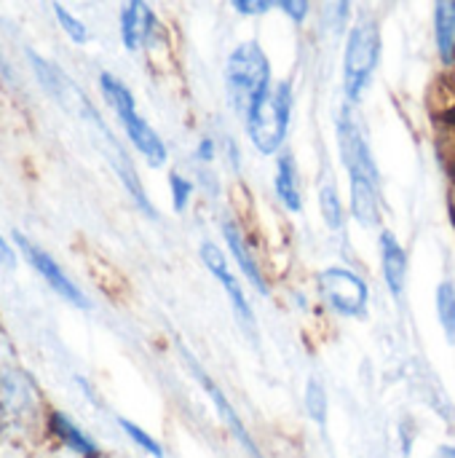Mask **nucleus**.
<instances>
[{
    "instance_id": "obj_9",
    "label": "nucleus",
    "mask_w": 455,
    "mask_h": 458,
    "mask_svg": "<svg viewBox=\"0 0 455 458\" xmlns=\"http://www.w3.org/2000/svg\"><path fill=\"white\" fill-rule=\"evenodd\" d=\"M220 233H223V244H225V252L228 258L233 260V266L239 268V274L244 276V282L263 298H271V279L249 242V233L247 228L241 225V220L236 217H225L220 223Z\"/></svg>"
},
{
    "instance_id": "obj_4",
    "label": "nucleus",
    "mask_w": 455,
    "mask_h": 458,
    "mask_svg": "<svg viewBox=\"0 0 455 458\" xmlns=\"http://www.w3.org/2000/svg\"><path fill=\"white\" fill-rule=\"evenodd\" d=\"M381 46L383 38L375 16L362 13L357 21H351L343 43V59H341V86L346 102L359 105L365 99L381 62Z\"/></svg>"
},
{
    "instance_id": "obj_26",
    "label": "nucleus",
    "mask_w": 455,
    "mask_h": 458,
    "mask_svg": "<svg viewBox=\"0 0 455 458\" xmlns=\"http://www.w3.org/2000/svg\"><path fill=\"white\" fill-rule=\"evenodd\" d=\"M351 8H354V0H330V16H333L335 30H346L351 19Z\"/></svg>"
},
{
    "instance_id": "obj_22",
    "label": "nucleus",
    "mask_w": 455,
    "mask_h": 458,
    "mask_svg": "<svg viewBox=\"0 0 455 458\" xmlns=\"http://www.w3.org/2000/svg\"><path fill=\"white\" fill-rule=\"evenodd\" d=\"M54 13H56V19L62 24V30L70 35V40H75V43H86L88 40V27L78 16H72L62 3H54Z\"/></svg>"
},
{
    "instance_id": "obj_15",
    "label": "nucleus",
    "mask_w": 455,
    "mask_h": 458,
    "mask_svg": "<svg viewBox=\"0 0 455 458\" xmlns=\"http://www.w3.org/2000/svg\"><path fill=\"white\" fill-rule=\"evenodd\" d=\"M316 204H319V215H322V223L327 231L338 233L346 228V207H343L341 191L330 174H322V182L316 188Z\"/></svg>"
},
{
    "instance_id": "obj_3",
    "label": "nucleus",
    "mask_w": 455,
    "mask_h": 458,
    "mask_svg": "<svg viewBox=\"0 0 455 458\" xmlns=\"http://www.w3.org/2000/svg\"><path fill=\"white\" fill-rule=\"evenodd\" d=\"M295 113V89L290 81H274L268 94L257 99L249 113L241 118L244 134L257 156H279L292 129Z\"/></svg>"
},
{
    "instance_id": "obj_29",
    "label": "nucleus",
    "mask_w": 455,
    "mask_h": 458,
    "mask_svg": "<svg viewBox=\"0 0 455 458\" xmlns=\"http://www.w3.org/2000/svg\"><path fill=\"white\" fill-rule=\"evenodd\" d=\"M0 67H3V62H0Z\"/></svg>"
},
{
    "instance_id": "obj_13",
    "label": "nucleus",
    "mask_w": 455,
    "mask_h": 458,
    "mask_svg": "<svg viewBox=\"0 0 455 458\" xmlns=\"http://www.w3.org/2000/svg\"><path fill=\"white\" fill-rule=\"evenodd\" d=\"M158 30L156 11L150 8L147 0H123L121 8V40L126 51H139L145 48Z\"/></svg>"
},
{
    "instance_id": "obj_17",
    "label": "nucleus",
    "mask_w": 455,
    "mask_h": 458,
    "mask_svg": "<svg viewBox=\"0 0 455 458\" xmlns=\"http://www.w3.org/2000/svg\"><path fill=\"white\" fill-rule=\"evenodd\" d=\"M434 311L445 341L455 349V282L442 279L434 290Z\"/></svg>"
},
{
    "instance_id": "obj_21",
    "label": "nucleus",
    "mask_w": 455,
    "mask_h": 458,
    "mask_svg": "<svg viewBox=\"0 0 455 458\" xmlns=\"http://www.w3.org/2000/svg\"><path fill=\"white\" fill-rule=\"evenodd\" d=\"M220 156H223V140H217V137H212V134L198 137V142H196V148H193V161H196L198 166H215Z\"/></svg>"
},
{
    "instance_id": "obj_23",
    "label": "nucleus",
    "mask_w": 455,
    "mask_h": 458,
    "mask_svg": "<svg viewBox=\"0 0 455 458\" xmlns=\"http://www.w3.org/2000/svg\"><path fill=\"white\" fill-rule=\"evenodd\" d=\"M228 3H231V11L244 19H260L279 8V0H228Z\"/></svg>"
},
{
    "instance_id": "obj_20",
    "label": "nucleus",
    "mask_w": 455,
    "mask_h": 458,
    "mask_svg": "<svg viewBox=\"0 0 455 458\" xmlns=\"http://www.w3.org/2000/svg\"><path fill=\"white\" fill-rule=\"evenodd\" d=\"M118 427L123 429V435L142 451V454H147L150 458H164V445L147 432V429H142L139 424H134V421H129V419H118Z\"/></svg>"
},
{
    "instance_id": "obj_6",
    "label": "nucleus",
    "mask_w": 455,
    "mask_h": 458,
    "mask_svg": "<svg viewBox=\"0 0 455 458\" xmlns=\"http://www.w3.org/2000/svg\"><path fill=\"white\" fill-rule=\"evenodd\" d=\"M198 260H201V266L209 271V276L220 284V290L225 293L236 325L244 330L247 338L257 341V314H255V306H252V301H249L247 282H244L241 274H236V266H233V260L228 258L225 247H220V244L212 242V239H204V242L198 244Z\"/></svg>"
},
{
    "instance_id": "obj_27",
    "label": "nucleus",
    "mask_w": 455,
    "mask_h": 458,
    "mask_svg": "<svg viewBox=\"0 0 455 458\" xmlns=\"http://www.w3.org/2000/svg\"><path fill=\"white\" fill-rule=\"evenodd\" d=\"M0 263L5 266V268H11L13 266V250L8 247V242L0 236Z\"/></svg>"
},
{
    "instance_id": "obj_28",
    "label": "nucleus",
    "mask_w": 455,
    "mask_h": 458,
    "mask_svg": "<svg viewBox=\"0 0 455 458\" xmlns=\"http://www.w3.org/2000/svg\"><path fill=\"white\" fill-rule=\"evenodd\" d=\"M440 456H442V458H455V445H445V448L440 451Z\"/></svg>"
},
{
    "instance_id": "obj_11",
    "label": "nucleus",
    "mask_w": 455,
    "mask_h": 458,
    "mask_svg": "<svg viewBox=\"0 0 455 458\" xmlns=\"http://www.w3.org/2000/svg\"><path fill=\"white\" fill-rule=\"evenodd\" d=\"M13 239L19 242V247H21V252L27 255V260L32 263V268L35 271H40V276L48 282V287L56 293V295H62L67 303H72V306H78V309H88V301H86V295L80 293V287L59 268V263L48 255V252H43L40 247H35L29 239H24L21 233H13Z\"/></svg>"
},
{
    "instance_id": "obj_24",
    "label": "nucleus",
    "mask_w": 455,
    "mask_h": 458,
    "mask_svg": "<svg viewBox=\"0 0 455 458\" xmlns=\"http://www.w3.org/2000/svg\"><path fill=\"white\" fill-rule=\"evenodd\" d=\"M276 11H282L292 24H306L308 21V16H311V11H314V3L311 0H279V8Z\"/></svg>"
},
{
    "instance_id": "obj_25",
    "label": "nucleus",
    "mask_w": 455,
    "mask_h": 458,
    "mask_svg": "<svg viewBox=\"0 0 455 458\" xmlns=\"http://www.w3.org/2000/svg\"><path fill=\"white\" fill-rule=\"evenodd\" d=\"M228 166V172H233L236 177H241V169H244V153H241V145L239 140L233 137H225L223 140V156H220Z\"/></svg>"
},
{
    "instance_id": "obj_12",
    "label": "nucleus",
    "mask_w": 455,
    "mask_h": 458,
    "mask_svg": "<svg viewBox=\"0 0 455 458\" xmlns=\"http://www.w3.org/2000/svg\"><path fill=\"white\" fill-rule=\"evenodd\" d=\"M274 196L279 201V207L290 215H300L306 209V188H303V177H300V166L292 150H282L274 161Z\"/></svg>"
},
{
    "instance_id": "obj_18",
    "label": "nucleus",
    "mask_w": 455,
    "mask_h": 458,
    "mask_svg": "<svg viewBox=\"0 0 455 458\" xmlns=\"http://www.w3.org/2000/svg\"><path fill=\"white\" fill-rule=\"evenodd\" d=\"M303 411L308 416V421H314L319 429L327 427V419H330V397H327V389L319 378H308L306 386H303Z\"/></svg>"
},
{
    "instance_id": "obj_14",
    "label": "nucleus",
    "mask_w": 455,
    "mask_h": 458,
    "mask_svg": "<svg viewBox=\"0 0 455 458\" xmlns=\"http://www.w3.org/2000/svg\"><path fill=\"white\" fill-rule=\"evenodd\" d=\"M432 35L442 70L455 72V0H434Z\"/></svg>"
},
{
    "instance_id": "obj_19",
    "label": "nucleus",
    "mask_w": 455,
    "mask_h": 458,
    "mask_svg": "<svg viewBox=\"0 0 455 458\" xmlns=\"http://www.w3.org/2000/svg\"><path fill=\"white\" fill-rule=\"evenodd\" d=\"M196 191H198V185L188 174H182V172L169 174V196H172V209L177 215H185L190 209V204L196 199Z\"/></svg>"
},
{
    "instance_id": "obj_8",
    "label": "nucleus",
    "mask_w": 455,
    "mask_h": 458,
    "mask_svg": "<svg viewBox=\"0 0 455 458\" xmlns=\"http://www.w3.org/2000/svg\"><path fill=\"white\" fill-rule=\"evenodd\" d=\"M182 360H185V365H188V370H190V376L198 381V386L204 389V394L209 397V403H212V408H215V413H217V419L223 421V427L228 429V435L236 440V445L247 454V458H265V454L260 451V445H257V440H255V435L247 429V424H244V419L239 416V411L233 408V403L228 400V394L223 392V386L204 370V365L188 352V349H182Z\"/></svg>"
},
{
    "instance_id": "obj_7",
    "label": "nucleus",
    "mask_w": 455,
    "mask_h": 458,
    "mask_svg": "<svg viewBox=\"0 0 455 458\" xmlns=\"http://www.w3.org/2000/svg\"><path fill=\"white\" fill-rule=\"evenodd\" d=\"M316 295L338 319H365L370 311V284L351 266H324L316 274Z\"/></svg>"
},
{
    "instance_id": "obj_2",
    "label": "nucleus",
    "mask_w": 455,
    "mask_h": 458,
    "mask_svg": "<svg viewBox=\"0 0 455 458\" xmlns=\"http://www.w3.org/2000/svg\"><path fill=\"white\" fill-rule=\"evenodd\" d=\"M225 99L236 118H244L249 107L274 86V67L260 40H241L225 59Z\"/></svg>"
},
{
    "instance_id": "obj_5",
    "label": "nucleus",
    "mask_w": 455,
    "mask_h": 458,
    "mask_svg": "<svg viewBox=\"0 0 455 458\" xmlns=\"http://www.w3.org/2000/svg\"><path fill=\"white\" fill-rule=\"evenodd\" d=\"M99 89H102L105 102H107V105L113 107V113L118 115V121H121V126H123L129 142H131L134 150L145 158V164L153 166V169L166 166V161H169V148H166V142L161 140V134L139 115L137 99H134L131 89H129L121 78L110 75V72H102V75H99Z\"/></svg>"
},
{
    "instance_id": "obj_16",
    "label": "nucleus",
    "mask_w": 455,
    "mask_h": 458,
    "mask_svg": "<svg viewBox=\"0 0 455 458\" xmlns=\"http://www.w3.org/2000/svg\"><path fill=\"white\" fill-rule=\"evenodd\" d=\"M51 427H54V432H56V437L70 448V451H75L78 456L83 458H97L99 456V448L91 443V437L88 435H83L67 416H62V413H54L51 416Z\"/></svg>"
},
{
    "instance_id": "obj_1",
    "label": "nucleus",
    "mask_w": 455,
    "mask_h": 458,
    "mask_svg": "<svg viewBox=\"0 0 455 458\" xmlns=\"http://www.w3.org/2000/svg\"><path fill=\"white\" fill-rule=\"evenodd\" d=\"M335 140L341 164L349 177V215L365 228H383V182L375 164L365 123L357 113V105L343 99V107L335 118Z\"/></svg>"
},
{
    "instance_id": "obj_10",
    "label": "nucleus",
    "mask_w": 455,
    "mask_h": 458,
    "mask_svg": "<svg viewBox=\"0 0 455 458\" xmlns=\"http://www.w3.org/2000/svg\"><path fill=\"white\" fill-rule=\"evenodd\" d=\"M378 266L386 293L394 301H402L410 282V255L392 228L378 231Z\"/></svg>"
}]
</instances>
